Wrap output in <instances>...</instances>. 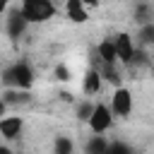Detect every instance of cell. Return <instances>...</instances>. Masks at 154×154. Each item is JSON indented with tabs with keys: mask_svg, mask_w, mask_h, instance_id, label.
I'll use <instances>...</instances> for the list:
<instances>
[{
	"mask_svg": "<svg viewBox=\"0 0 154 154\" xmlns=\"http://www.w3.org/2000/svg\"><path fill=\"white\" fill-rule=\"evenodd\" d=\"M19 10L29 24H43L55 14V5L51 0H22Z\"/></svg>",
	"mask_w": 154,
	"mask_h": 154,
	"instance_id": "1",
	"label": "cell"
},
{
	"mask_svg": "<svg viewBox=\"0 0 154 154\" xmlns=\"http://www.w3.org/2000/svg\"><path fill=\"white\" fill-rule=\"evenodd\" d=\"M2 84L5 87H14V89H29L34 84V70L29 67V63H14L2 72Z\"/></svg>",
	"mask_w": 154,
	"mask_h": 154,
	"instance_id": "2",
	"label": "cell"
},
{
	"mask_svg": "<svg viewBox=\"0 0 154 154\" xmlns=\"http://www.w3.org/2000/svg\"><path fill=\"white\" fill-rule=\"evenodd\" d=\"M87 125H89L91 132H106V130H111V125H113V111H111V106L108 103H96L94 111H91V116H89V120H87Z\"/></svg>",
	"mask_w": 154,
	"mask_h": 154,
	"instance_id": "3",
	"label": "cell"
},
{
	"mask_svg": "<svg viewBox=\"0 0 154 154\" xmlns=\"http://www.w3.org/2000/svg\"><path fill=\"white\" fill-rule=\"evenodd\" d=\"M113 43H116V55H118V63L130 65V63L135 60V55H137V43H135V38H132L130 34L120 31V34H116V36H113Z\"/></svg>",
	"mask_w": 154,
	"mask_h": 154,
	"instance_id": "4",
	"label": "cell"
},
{
	"mask_svg": "<svg viewBox=\"0 0 154 154\" xmlns=\"http://www.w3.org/2000/svg\"><path fill=\"white\" fill-rule=\"evenodd\" d=\"M108 106H111L113 116L128 118V116L132 113V94H130V89H125V87H116L113 94H111Z\"/></svg>",
	"mask_w": 154,
	"mask_h": 154,
	"instance_id": "5",
	"label": "cell"
},
{
	"mask_svg": "<svg viewBox=\"0 0 154 154\" xmlns=\"http://www.w3.org/2000/svg\"><path fill=\"white\" fill-rule=\"evenodd\" d=\"M24 130V120L22 116H2L0 118V137L2 140H17Z\"/></svg>",
	"mask_w": 154,
	"mask_h": 154,
	"instance_id": "6",
	"label": "cell"
},
{
	"mask_svg": "<svg viewBox=\"0 0 154 154\" xmlns=\"http://www.w3.org/2000/svg\"><path fill=\"white\" fill-rule=\"evenodd\" d=\"M26 26H29V22H26V17L22 14V10H12V12L7 14V19H5V29H7V36H10V38H19V36L26 31Z\"/></svg>",
	"mask_w": 154,
	"mask_h": 154,
	"instance_id": "7",
	"label": "cell"
},
{
	"mask_svg": "<svg viewBox=\"0 0 154 154\" xmlns=\"http://www.w3.org/2000/svg\"><path fill=\"white\" fill-rule=\"evenodd\" d=\"M89 7L82 2V0H65V14L67 19H72L75 24H84L89 19Z\"/></svg>",
	"mask_w": 154,
	"mask_h": 154,
	"instance_id": "8",
	"label": "cell"
},
{
	"mask_svg": "<svg viewBox=\"0 0 154 154\" xmlns=\"http://www.w3.org/2000/svg\"><path fill=\"white\" fill-rule=\"evenodd\" d=\"M101 79H103V77H101L99 67H96V70H94V67L87 70L84 77H82V91H84V94H99V91H101Z\"/></svg>",
	"mask_w": 154,
	"mask_h": 154,
	"instance_id": "9",
	"label": "cell"
},
{
	"mask_svg": "<svg viewBox=\"0 0 154 154\" xmlns=\"http://www.w3.org/2000/svg\"><path fill=\"white\" fill-rule=\"evenodd\" d=\"M96 58H99V63H118L113 38H103V41L96 46Z\"/></svg>",
	"mask_w": 154,
	"mask_h": 154,
	"instance_id": "10",
	"label": "cell"
},
{
	"mask_svg": "<svg viewBox=\"0 0 154 154\" xmlns=\"http://www.w3.org/2000/svg\"><path fill=\"white\" fill-rule=\"evenodd\" d=\"M5 103L7 106H17V103H26L29 101V91L26 89H14V87H7V91H5Z\"/></svg>",
	"mask_w": 154,
	"mask_h": 154,
	"instance_id": "11",
	"label": "cell"
},
{
	"mask_svg": "<svg viewBox=\"0 0 154 154\" xmlns=\"http://www.w3.org/2000/svg\"><path fill=\"white\" fill-rule=\"evenodd\" d=\"M137 41V46H152L154 43V22H144V24H140V31H137V36H135Z\"/></svg>",
	"mask_w": 154,
	"mask_h": 154,
	"instance_id": "12",
	"label": "cell"
},
{
	"mask_svg": "<svg viewBox=\"0 0 154 154\" xmlns=\"http://www.w3.org/2000/svg\"><path fill=\"white\" fill-rule=\"evenodd\" d=\"M84 149H87L89 154H103V152H108V142L103 140V135H101V132H94V135H91V140L84 144Z\"/></svg>",
	"mask_w": 154,
	"mask_h": 154,
	"instance_id": "13",
	"label": "cell"
},
{
	"mask_svg": "<svg viewBox=\"0 0 154 154\" xmlns=\"http://www.w3.org/2000/svg\"><path fill=\"white\" fill-rule=\"evenodd\" d=\"M99 72H101V77L106 79V82H111V84H120V72L116 70V63H101L99 65Z\"/></svg>",
	"mask_w": 154,
	"mask_h": 154,
	"instance_id": "14",
	"label": "cell"
},
{
	"mask_svg": "<svg viewBox=\"0 0 154 154\" xmlns=\"http://www.w3.org/2000/svg\"><path fill=\"white\" fill-rule=\"evenodd\" d=\"M94 106H96V103H91V101H79V103H77V108H75V111H77V118L87 123V120H89V116H91V111H94Z\"/></svg>",
	"mask_w": 154,
	"mask_h": 154,
	"instance_id": "15",
	"label": "cell"
},
{
	"mask_svg": "<svg viewBox=\"0 0 154 154\" xmlns=\"http://www.w3.org/2000/svg\"><path fill=\"white\" fill-rule=\"evenodd\" d=\"M135 19H137L140 24H144V22H154V12H152V7L140 5V7L135 10Z\"/></svg>",
	"mask_w": 154,
	"mask_h": 154,
	"instance_id": "16",
	"label": "cell"
},
{
	"mask_svg": "<svg viewBox=\"0 0 154 154\" xmlns=\"http://www.w3.org/2000/svg\"><path fill=\"white\" fill-rule=\"evenodd\" d=\"M55 152H58V154H70V152H72V142L65 140V137H58V140H55Z\"/></svg>",
	"mask_w": 154,
	"mask_h": 154,
	"instance_id": "17",
	"label": "cell"
},
{
	"mask_svg": "<svg viewBox=\"0 0 154 154\" xmlns=\"http://www.w3.org/2000/svg\"><path fill=\"white\" fill-rule=\"evenodd\" d=\"M108 152H130V147L128 144H120V142L118 144L113 142V144H108Z\"/></svg>",
	"mask_w": 154,
	"mask_h": 154,
	"instance_id": "18",
	"label": "cell"
},
{
	"mask_svg": "<svg viewBox=\"0 0 154 154\" xmlns=\"http://www.w3.org/2000/svg\"><path fill=\"white\" fill-rule=\"evenodd\" d=\"M55 75H60L58 79H67V70H65L63 65H58V67H55Z\"/></svg>",
	"mask_w": 154,
	"mask_h": 154,
	"instance_id": "19",
	"label": "cell"
},
{
	"mask_svg": "<svg viewBox=\"0 0 154 154\" xmlns=\"http://www.w3.org/2000/svg\"><path fill=\"white\" fill-rule=\"evenodd\" d=\"M7 108H10V106L5 103V99H0V118H2L5 113H7Z\"/></svg>",
	"mask_w": 154,
	"mask_h": 154,
	"instance_id": "20",
	"label": "cell"
},
{
	"mask_svg": "<svg viewBox=\"0 0 154 154\" xmlns=\"http://www.w3.org/2000/svg\"><path fill=\"white\" fill-rule=\"evenodd\" d=\"M7 7H10V0H0V14L7 12Z\"/></svg>",
	"mask_w": 154,
	"mask_h": 154,
	"instance_id": "21",
	"label": "cell"
},
{
	"mask_svg": "<svg viewBox=\"0 0 154 154\" xmlns=\"http://www.w3.org/2000/svg\"><path fill=\"white\" fill-rule=\"evenodd\" d=\"M82 2H84L87 7H96V5H99V0H82Z\"/></svg>",
	"mask_w": 154,
	"mask_h": 154,
	"instance_id": "22",
	"label": "cell"
}]
</instances>
